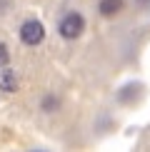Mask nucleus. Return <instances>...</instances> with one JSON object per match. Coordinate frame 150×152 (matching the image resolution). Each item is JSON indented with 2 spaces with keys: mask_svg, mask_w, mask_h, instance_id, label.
<instances>
[{
  "mask_svg": "<svg viewBox=\"0 0 150 152\" xmlns=\"http://www.w3.org/2000/svg\"><path fill=\"white\" fill-rule=\"evenodd\" d=\"M138 3H140V5H148V3H150V0H138Z\"/></svg>",
  "mask_w": 150,
  "mask_h": 152,
  "instance_id": "nucleus-8",
  "label": "nucleus"
},
{
  "mask_svg": "<svg viewBox=\"0 0 150 152\" xmlns=\"http://www.w3.org/2000/svg\"><path fill=\"white\" fill-rule=\"evenodd\" d=\"M98 10H100V15H103V18H115L118 12L123 10V0H100Z\"/></svg>",
  "mask_w": 150,
  "mask_h": 152,
  "instance_id": "nucleus-4",
  "label": "nucleus"
},
{
  "mask_svg": "<svg viewBox=\"0 0 150 152\" xmlns=\"http://www.w3.org/2000/svg\"><path fill=\"white\" fill-rule=\"evenodd\" d=\"M83 30H85V18L80 12H75V10L65 12L60 18V23H58V35L62 40H78L83 35Z\"/></svg>",
  "mask_w": 150,
  "mask_h": 152,
  "instance_id": "nucleus-1",
  "label": "nucleus"
},
{
  "mask_svg": "<svg viewBox=\"0 0 150 152\" xmlns=\"http://www.w3.org/2000/svg\"><path fill=\"white\" fill-rule=\"evenodd\" d=\"M20 40H23V45H28V48L40 45V42L45 40V25L40 20H35V18L25 20L20 25Z\"/></svg>",
  "mask_w": 150,
  "mask_h": 152,
  "instance_id": "nucleus-2",
  "label": "nucleus"
},
{
  "mask_svg": "<svg viewBox=\"0 0 150 152\" xmlns=\"http://www.w3.org/2000/svg\"><path fill=\"white\" fill-rule=\"evenodd\" d=\"M8 62H10V50H8L5 42H0V67L8 65Z\"/></svg>",
  "mask_w": 150,
  "mask_h": 152,
  "instance_id": "nucleus-6",
  "label": "nucleus"
},
{
  "mask_svg": "<svg viewBox=\"0 0 150 152\" xmlns=\"http://www.w3.org/2000/svg\"><path fill=\"white\" fill-rule=\"evenodd\" d=\"M8 8H10V0H0V15H5Z\"/></svg>",
  "mask_w": 150,
  "mask_h": 152,
  "instance_id": "nucleus-7",
  "label": "nucleus"
},
{
  "mask_svg": "<svg viewBox=\"0 0 150 152\" xmlns=\"http://www.w3.org/2000/svg\"><path fill=\"white\" fill-rule=\"evenodd\" d=\"M58 107H60V100L55 97V95H45L43 102H40V110H43V112H55Z\"/></svg>",
  "mask_w": 150,
  "mask_h": 152,
  "instance_id": "nucleus-5",
  "label": "nucleus"
},
{
  "mask_svg": "<svg viewBox=\"0 0 150 152\" xmlns=\"http://www.w3.org/2000/svg\"><path fill=\"white\" fill-rule=\"evenodd\" d=\"M15 90H18V75H15V70L8 67V65H3L0 67V92L10 95Z\"/></svg>",
  "mask_w": 150,
  "mask_h": 152,
  "instance_id": "nucleus-3",
  "label": "nucleus"
}]
</instances>
